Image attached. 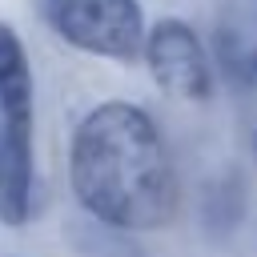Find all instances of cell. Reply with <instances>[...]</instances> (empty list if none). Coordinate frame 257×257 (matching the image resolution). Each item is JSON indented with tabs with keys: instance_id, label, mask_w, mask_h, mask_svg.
<instances>
[{
	"instance_id": "cell-4",
	"label": "cell",
	"mask_w": 257,
	"mask_h": 257,
	"mask_svg": "<svg viewBox=\"0 0 257 257\" xmlns=\"http://www.w3.org/2000/svg\"><path fill=\"white\" fill-rule=\"evenodd\" d=\"M32 133L0 124V225H24L32 217Z\"/></svg>"
},
{
	"instance_id": "cell-3",
	"label": "cell",
	"mask_w": 257,
	"mask_h": 257,
	"mask_svg": "<svg viewBox=\"0 0 257 257\" xmlns=\"http://www.w3.org/2000/svg\"><path fill=\"white\" fill-rule=\"evenodd\" d=\"M153 80L161 92L177 96V100H209L213 92V64L209 52L201 44V36L193 32V24L185 20H157L145 32V48H141Z\"/></svg>"
},
{
	"instance_id": "cell-1",
	"label": "cell",
	"mask_w": 257,
	"mask_h": 257,
	"mask_svg": "<svg viewBox=\"0 0 257 257\" xmlns=\"http://www.w3.org/2000/svg\"><path fill=\"white\" fill-rule=\"evenodd\" d=\"M68 181L80 209L116 233H153L177 217V169L157 120L128 100L88 108L72 133Z\"/></svg>"
},
{
	"instance_id": "cell-2",
	"label": "cell",
	"mask_w": 257,
	"mask_h": 257,
	"mask_svg": "<svg viewBox=\"0 0 257 257\" xmlns=\"http://www.w3.org/2000/svg\"><path fill=\"white\" fill-rule=\"evenodd\" d=\"M44 24L72 48L104 60H137L145 48V12L137 0H36Z\"/></svg>"
},
{
	"instance_id": "cell-5",
	"label": "cell",
	"mask_w": 257,
	"mask_h": 257,
	"mask_svg": "<svg viewBox=\"0 0 257 257\" xmlns=\"http://www.w3.org/2000/svg\"><path fill=\"white\" fill-rule=\"evenodd\" d=\"M0 124L32 133V68L20 36L0 24Z\"/></svg>"
}]
</instances>
